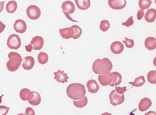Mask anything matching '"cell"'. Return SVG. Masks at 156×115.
I'll list each match as a JSON object with an SVG mask.
<instances>
[{"instance_id": "60d3db41", "label": "cell", "mask_w": 156, "mask_h": 115, "mask_svg": "<svg viewBox=\"0 0 156 115\" xmlns=\"http://www.w3.org/2000/svg\"><path fill=\"white\" fill-rule=\"evenodd\" d=\"M3 96L4 95L2 94L1 96H0V104H1L2 102V98Z\"/></svg>"}, {"instance_id": "8fae6325", "label": "cell", "mask_w": 156, "mask_h": 115, "mask_svg": "<svg viewBox=\"0 0 156 115\" xmlns=\"http://www.w3.org/2000/svg\"><path fill=\"white\" fill-rule=\"evenodd\" d=\"M33 46V49L40 50L43 47L44 44V40L41 36H36L33 37L30 42Z\"/></svg>"}, {"instance_id": "ffe728a7", "label": "cell", "mask_w": 156, "mask_h": 115, "mask_svg": "<svg viewBox=\"0 0 156 115\" xmlns=\"http://www.w3.org/2000/svg\"><path fill=\"white\" fill-rule=\"evenodd\" d=\"M144 46L148 50H152L156 48V39L150 36L147 37L145 40Z\"/></svg>"}, {"instance_id": "f546056e", "label": "cell", "mask_w": 156, "mask_h": 115, "mask_svg": "<svg viewBox=\"0 0 156 115\" xmlns=\"http://www.w3.org/2000/svg\"><path fill=\"white\" fill-rule=\"evenodd\" d=\"M110 24L108 20H103L100 22L99 28L103 32H106L110 28Z\"/></svg>"}, {"instance_id": "ba28073f", "label": "cell", "mask_w": 156, "mask_h": 115, "mask_svg": "<svg viewBox=\"0 0 156 115\" xmlns=\"http://www.w3.org/2000/svg\"><path fill=\"white\" fill-rule=\"evenodd\" d=\"M27 100L32 105L37 106L41 102V98L38 92L34 91H30L27 96Z\"/></svg>"}, {"instance_id": "4316f807", "label": "cell", "mask_w": 156, "mask_h": 115, "mask_svg": "<svg viewBox=\"0 0 156 115\" xmlns=\"http://www.w3.org/2000/svg\"><path fill=\"white\" fill-rule=\"evenodd\" d=\"M152 2L151 0H139L138 5L141 10H144L148 8Z\"/></svg>"}, {"instance_id": "4fadbf2b", "label": "cell", "mask_w": 156, "mask_h": 115, "mask_svg": "<svg viewBox=\"0 0 156 115\" xmlns=\"http://www.w3.org/2000/svg\"><path fill=\"white\" fill-rule=\"evenodd\" d=\"M22 65L23 69L26 70H30L34 67L35 64L34 58L30 56L25 57L22 60Z\"/></svg>"}, {"instance_id": "277c9868", "label": "cell", "mask_w": 156, "mask_h": 115, "mask_svg": "<svg viewBox=\"0 0 156 115\" xmlns=\"http://www.w3.org/2000/svg\"><path fill=\"white\" fill-rule=\"evenodd\" d=\"M62 12L66 17L69 20L74 22H78L73 19L70 16V14L73 13L75 9L73 3L70 1H66L62 3L61 5Z\"/></svg>"}, {"instance_id": "f35d334b", "label": "cell", "mask_w": 156, "mask_h": 115, "mask_svg": "<svg viewBox=\"0 0 156 115\" xmlns=\"http://www.w3.org/2000/svg\"><path fill=\"white\" fill-rule=\"evenodd\" d=\"M5 27V25L0 21V33L3 31Z\"/></svg>"}, {"instance_id": "d590c367", "label": "cell", "mask_w": 156, "mask_h": 115, "mask_svg": "<svg viewBox=\"0 0 156 115\" xmlns=\"http://www.w3.org/2000/svg\"><path fill=\"white\" fill-rule=\"evenodd\" d=\"M25 115H35L34 111L32 108L30 107H27L26 108Z\"/></svg>"}, {"instance_id": "e0dca14e", "label": "cell", "mask_w": 156, "mask_h": 115, "mask_svg": "<svg viewBox=\"0 0 156 115\" xmlns=\"http://www.w3.org/2000/svg\"><path fill=\"white\" fill-rule=\"evenodd\" d=\"M86 86L88 91L92 93H97L100 87L96 81L93 79H90L87 82Z\"/></svg>"}, {"instance_id": "3957f363", "label": "cell", "mask_w": 156, "mask_h": 115, "mask_svg": "<svg viewBox=\"0 0 156 115\" xmlns=\"http://www.w3.org/2000/svg\"><path fill=\"white\" fill-rule=\"evenodd\" d=\"M8 57L9 60L6 64L7 69L10 71H16L20 66L23 60L21 55L17 52H11Z\"/></svg>"}, {"instance_id": "9a60e30c", "label": "cell", "mask_w": 156, "mask_h": 115, "mask_svg": "<svg viewBox=\"0 0 156 115\" xmlns=\"http://www.w3.org/2000/svg\"><path fill=\"white\" fill-rule=\"evenodd\" d=\"M59 30L61 37L67 39L72 38L74 34V30L71 27L59 29Z\"/></svg>"}, {"instance_id": "d6a6232c", "label": "cell", "mask_w": 156, "mask_h": 115, "mask_svg": "<svg viewBox=\"0 0 156 115\" xmlns=\"http://www.w3.org/2000/svg\"><path fill=\"white\" fill-rule=\"evenodd\" d=\"M10 107L4 105H0V115H6Z\"/></svg>"}, {"instance_id": "74e56055", "label": "cell", "mask_w": 156, "mask_h": 115, "mask_svg": "<svg viewBox=\"0 0 156 115\" xmlns=\"http://www.w3.org/2000/svg\"><path fill=\"white\" fill-rule=\"evenodd\" d=\"M25 47L26 50L28 52H31L32 49H33L32 46L30 43L27 46H25Z\"/></svg>"}, {"instance_id": "603a6c76", "label": "cell", "mask_w": 156, "mask_h": 115, "mask_svg": "<svg viewBox=\"0 0 156 115\" xmlns=\"http://www.w3.org/2000/svg\"><path fill=\"white\" fill-rule=\"evenodd\" d=\"M17 7V4L16 1H10L6 4V9L8 13H12L16 11Z\"/></svg>"}, {"instance_id": "d6986e66", "label": "cell", "mask_w": 156, "mask_h": 115, "mask_svg": "<svg viewBox=\"0 0 156 115\" xmlns=\"http://www.w3.org/2000/svg\"><path fill=\"white\" fill-rule=\"evenodd\" d=\"M156 18V10L151 8L148 9L146 12L144 18L148 22L152 23L154 21Z\"/></svg>"}, {"instance_id": "836d02e7", "label": "cell", "mask_w": 156, "mask_h": 115, "mask_svg": "<svg viewBox=\"0 0 156 115\" xmlns=\"http://www.w3.org/2000/svg\"><path fill=\"white\" fill-rule=\"evenodd\" d=\"M133 16L129 17L125 22L122 23V25L126 26L127 27H129L133 25L134 21L133 19Z\"/></svg>"}, {"instance_id": "cb8c5ba5", "label": "cell", "mask_w": 156, "mask_h": 115, "mask_svg": "<svg viewBox=\"0 0 156 115\" xmlns=\"http://www.w3.org/2000/svg\"><path fill=\"white\" fill-rule=\"evenodd\" d=\"M145 82L144 77L143 76H140L136 78L133 82H129V83L133 86L138 87L142 86Z\"/></svg>"}, {"instance_id": "d4e9b609", "label": "cell", "mask_w": 156, "mask_h": 115, "mask_svg": "<svg viewBox=\"0 0 156 115\" xmlns=\"http://www.w3.org/2000/svg\"><path fill=\"white\" fill-rule=\"evenodd\" d=\"M48 59V56L46 52H41L37 55V60L40 64L43 65L47 63Z\"/></svg>"}, {"instance_id": "7c38bea8", "label": "cell", "mask_w": 156, "mask_h": 115, "mask_svg": "<svg viewBox=\"0 0 156 115\" xmlns=\"http://www.w3.org/2000/svg\"><path fill=\"white\" fill-rule=\"evenodd\" d=\"M14 29L17 32L23 33L27 29V25L26 22L23 20L18 19L16 20L14 24Z\"/></svg>"}, {"instance_id": "4dcf8cb0", "label": "cell", "mask_w": 156, "mask_h": 115, "mask_svg": "<svg viewBox=\"0 0 156 115\" xmlns=\"http://www.w3.org/2000/svg\"><path fill=\"white\" fill-rule=\"evenodd\" d=\"M29 89L25 88L22 89L20 92V96L23 100H27V96L28 93L30 92Z\"/></svg>"}, {"instance_id": "484cf974", "label": "cell", "mask_w": 156, "mask_h": 115, "mask_svg": "<svg viewBox=\"0 0 156 115\" xmlns=\"http://www.w3.org/2000/svg\"><path fill=\"white\" fill-rule=\"evenodd\" d=\"M88 103V99L86 96H84L82 99L75 101L73 100L74 105L77 108H81L86 105Z\"/></svg>"}, {"instance_id": "f1b7e54d", "label": "cell", "mask_w": 156, "mask_h": 115, "mask_svg": "<svg viewBox=\"0 0 156 115\" xmlns=\"http://www.w3.org/2000/svg\"><path fill=\"white\" fill-rule=\"evenodd\" d=\"M74 30V34L72 38L76 39L78 38L81 35L82 33L81 28L76 25H73L71 26Z\"/></svg>"}, {"instance_id": "5bb4252c", "label": "cell", "mask_w": 156, "mask_h": 115, "mask_svg": "<svg viewBox=\"0 0 156 115\" xmlns=\"http://www.w3.org/2000/svg\"><path fill=\"white\" fill-rule=\"evenodd\" d=\"M110 49L113 53L119 54L123 52L124 49V45L120 41H115L111 44Z\"/></svg>"}, {"instance_id": "e575fe53", "label": "cell", "mask_w": 156, "mask_h": 115, "mask_svg": "<svg viewBox=\"0 0 156 115\" xmlns=\"http://www.w3.org/2000/svg\"><path fill=\"white\" fill-rule=\"evenodd\" d=\"M126 86L121 87L119 86L118 87L115 86V90L117 93L119 94H122L127 90H126Z\"/></svg>"}, {"instance_id": "7402d4cb", "label": "cell", "mask_w": 156, "mask_h": 115, "mask_svg": "<svg viewBox=\"0 0 156 115\" xmlns=\"http://www.w3.org/2000/svg\"><path fill=\"white\" fill-rule=\"evenodd\" d=\"M112 73L113 76V78L111 83L109 85L114 87L119 85L122 82V75L117 72L115 71Z\"/></svg>"}, {"instance_id": "7a4b0ae2", "label": "cell", "mask_w": 156, "mask_h": 115, "mask_svg": "<svg viewBox=\"0 0 156 115\" xmlns=\"http://www.w3.org/2000/svg\"><path fill=\"white\" fill-rule=\"evenodd\" d=\"M112 67V63L110 59L104 58L101 60L98 59L95 60L93 64L92 69L96 74H106L111 71Z\"/></svg>"}, {"instance_id": "ac0fdd59", "label": "cell", "mask_w": 156, "mask_h": 115, "mask_svg": "<svg viewBox=\"0 0 156 115\" xmlns=\"http://www.w3.org/2000/svg\"><path fill=\"white\" fill-rule=\"evenodd\" d=\"M54 79H56V81L59 83H64L65 82H67V79L69 78L66 73H64L63 70L61 71L60 69L57 72L54 73Z\"/></svg>"}, {"instance_id": "ab89813d", "label": "cell", "mask_w": 156, "mask_h": 115, "mask_svg": "<svg viewBox=\"0 0 156 115\" xmlns=\"http://www.w3.org/2000/svg\"><path fill=\"white\" fill-rule=\"evenodd\" d=\"M5 1L0 2V13L2 11L3 9Z\"/></svg>"}, {"instance_id": "52a82bcc", "label": "cell", "mask_w": 156, "mask_h": 115, "mask_svg": "<svg viewBox=\"0 0 156 115\" xmlns=\"http://www.w3.org/2000/svg\"><path fill=\"white\" fill-rule=\"evenodd\" d=\"M28 17L32 20H36L38 19L41 15L39 8L36 5H31L28 7L26 10Z\"/></svg>"}, {"instance_id": "44dd1931", "label": "cell", "mask_w": 156, "mask_h": 115, "mask_svg": "<svg viewBox=\"0 0 156 115\" xmlns=\"http://www.w3.org/2000/svg\"><path fill=\"white\" fill-rule=\"evenodd\" d=\"M77 7L83 10L88 9L90 6V0H75Z\"/></svg>"}, {"instance_id": "83f0119b", "label": "cell", "mask_w": 156, "mask_h": 115, "mask_svg": "<svg viewBox=\"0 0 156 115\" xmlns=\"http://www.w3.org/2000/svg\"><path fill=\"white\" fill-rule=\"evenodd\" d=\"M147 79L150 83H156V70H152L149 72L147 74Z\"/></svg>"}, {"instance_id": "30bf717a", "label": "cell", "mask_w": 156, "mask_h": 115, "mask_svg": "<svg viewBox=\"0 0 156 115\" xmlns=\"http://www.w3.org/2000/svg\"><path fill=\"white\" fill-rule=\"evenodd\" d=\"M108 4L112 9L120 10L123 8L126 4V0H108Z\"/></svg>"}, {"instance_id": "5b68a950", "label": "cell", "mask_w": 156, "mask_h": 115, "mask_svg": "<svg viewBox=\"0 0 156 115\" xmlns=\"http://www.w3.org/2000/svg\"><path fill=\"white\" fill-rule=\"evenodd\" d=\"M6 44L10 49H18L21 45V39L19 35L15 34L11 35L8 37Z\"/></svg>"}, {"instance_id": "9c48e42d", "label": "cell", "mask_w": 156, "mask_h": 115, "mask_svg": "<svg viewBox=\"0 0 156 115\" xmlns=\"http://www.w3.org/2000/svg\"><path fill=\"white\" fill-rule=\"evenodd\" d=\"M99 75L98 79L102 86H106L111 83L113 78L112 72H109L106 74Z\"/></svg>"}, {"instance_id": "2e32d148", "label": "cell", "mask_w": 156, "mask_h": 115, "mask_svg": "<svg viewBox=\"0 0 156 115\" xmlns=\"http://www.w3.org/2000/svg\"><path fill=\"white\" fill-rule=\"evenodd\" d=\"M152 104V102L149 98L144 97L140 100L138 105V108L140 111H145L150 108Z\"/></svg>"}, {"instance_id": "8d00e7d4", "label": "cell", "mask_w": 156, "mask_h": 115, "mask_svg": "<svg viewBox=\"0 0 156 115\" xmlns=\"http://www.w3.org/2000/svg\"><path fill=\"white\" fill-rule=\"evenodd\" d=\"M144 10H139L137 13V18L138 20H141L143 17L144 14Z\"/></svg>"}, {"instance_id": "1f68e13d", "label": "cell", "mask_w": 156, "mask_h": 115, "mask_svg": "<svg viewBox=\"0 0 156 115\" xmlns=\"http://www.w3.org/2000/svg\"><path fill=\"white\" fill-rule=\"evenodd\" d=\"M125 40H123L122 42L125 44L127 48H131L134 45V41L133 39H129L125 37Z\"/></svg>"}, {"instance_id": "8992f818", "label": "cell", "mask_w": 156, "mask_h": 115, "mask_svg": "<svg viewBox=\"0 0 156 115\" xmlns=\"http://www.w3.org/2000/svg\"><path fill=\"white\" fill-rule=\"evenodd\" d=\"M110 103L113 106H116L121 104L125 100L124 93L119 94L116 93L115 90H112L109 95Z\"/></svg>"}, {"instance_id": "6da1fadb", "label": "cell", "mask_w": 156, "mask_h": 115, "mask_svg": "<svg viewBox=\"0 0 156 115\" xmlns=\"http://www.w3.org/2000/svg\"><path fill=\"white\" fill-rule=\"evenodd\" d=\"M66 93L69 98L77 100L82 99L85 96L86 90L84 85L78 83H73L68 86Z\"/></svg>"}]
</instances>
